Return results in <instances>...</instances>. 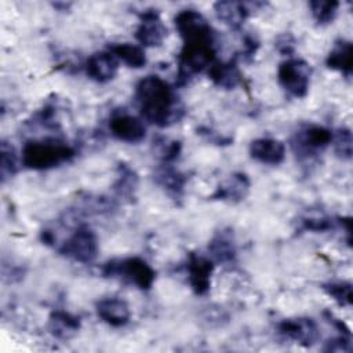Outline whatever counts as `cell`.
Instances as JSON below:
<instances>
[{
    "mask_svg": "<svg viewBox=\"0 0 353 353\" xmlns=\"http://www.w3.org/2000/svg\"><path fill=\"white\" fill-rule=\"evenodd\" d=\"M135 101L142 119L160 128L178 123L185 114L174 88L156 74L145 76L137 83Z\"/></svg>",
    "mask_w": 353,
    "mask_h": 353,
    "instance_id": "6da1fadb",
    "label": "cell"
},
{
    "mask_svg": "<svg viewBox=\"0 0 353 353\" xmlns=\"http://www.w3.org/2000/svg\"><path fill=\"white\" fill-rule=\"evenodd\" d=\"M76 156V149L57 138L32 139L22 148L21 161L25 168L43 171L69 163Z\"/></svg>",
    "mask_w": 353,
    "mask_h": 353,
    "instance_id": "7a4b0ae2",
    "label": "cell"
},
{
    "mask_svg": "<svg viewBox=\"0 0 353 353\" xmlns=\"http://www.w3.org/2000/svg\"><path fill=\"white\" fill-rule=\"evenodd\" d=\"M102 274L105 277L120 279L142 291L150 290L156 280L154 269L139 256L108 261L102 266Z\"/></svg>",
    "mask_w": 353,
    "mask_h": 353,
    "instance_id": "3957f363",
    "label": "cell"
},
{
    "mask_svg": "<svg viewBox=\"0 0 353 353\" xmlns=\"http://www.w3.org/2000/svg\"><path fill=\"white\" fill-rule=\"evenodd\" d=\"M215 61V44L189 43L183 44L178 57L176 85L188 84L194 74L208 69Z\"/></svg>",
    "mask_w": 353,
    "mask_h": 353,
    "instance_id": "277c9868",
    "label": "cell"
},
{
    "mask_svg": "<svg viewBox=\"0 0 353 353\" xmlns=\"http://www.w3.org/2000/svg\"><path fill=\"white\" fill-rule=\"evenodd\" d=\"M98 250V237L95 232L87 225H79L58 248L62 256L84 265L95 261Z\"/></svg>",
    "mask_w": 353,
    "mask_h": 353,
    "instance_id": "5b68a950",
    "label": "cell"
},
{
    "mask_svg": "<svg viewBox=\"0 0 353 353\" xmlns=\"http://www.w3.org/2000/svg\"><path fill=\"white\" fill-rule=\"evenodd\" d=\"M312 68L301 58H287L279 65L277 80L281 88L294 98H305L309 92Z\"/></svg>",
    "mask_w": 353,
    "mask_h": 353,
    "instance_id": "8992f818",
    "label": "cell"
},
{
    "mask_svg": "<svg viewBox=\"0 0 353 353\" xmlns=\"http://www.w3.org/2000/svg\"><path fill=\"white\" fill-rule=\"evenodd\" d=\"M175 28L183 41V44L189 43H205L215 44V34L205 19V17L197 10L186 8L181 10L174 18Z\"/></svg>",
    "mask_w": 353,
    "mask_h": 353,
    "instance_id": "52a82bcc",
    "label": "cell"
},
{
    "mask_svg": "<svg viewBox=\"0 0 353 353\" xmlns=\"http://www.w3.org/2000/svg\"><path fill=\"white\" fill-rule=\"evenodd\" d=\"M332 131L319 124H303L291 139V148L299 157L309 159L320 154L331 145Z\"/></svg>",
    "mask_w": 353,
    "mask_h": 353,
    "instance_id": "ba28073f",
    "label": "cell"
},
{
    "mask_svg": "<svg viewBox=\"0 0 353 353\" xmlns=\"http://www.w3.org/2000/svg\"><path fill=\"white\" fill-rule=\"evenodd\" d=\"M110 135L121 142L138 143L146 137V127L142 119L127 112H113L109 119Z\"/></svg>",
    "mask_w": 353,
    "mask_h": 353,
    "instance_id": "9c48e42d",
    "label": "cell"
},
{
    "mask_svg": "<svg viewBox=\"0 0 353 353\" xmlns=\"http://www.w3.org/2000/svg\"><path fill=\"white\" fill-rule=\"evenodd\" d=\"M277 331L281 336L302 346L314 345L320 336L319 327L310 317L284 319L277 324Z\"/></svg>",
    "mask_w": 353,
    "mask_h": 353,
    "instance_id": "30bf717a",
    "label": "cell"
},
{
    "mask_svg": "<svg viewBox=\"0 0 353 353\" xmlns=\"http://www.w3.org/2000/svg\"><path fill=\"white\" fill-rule=\"evenodd\" d=\"M167 26L163 23L160 14L148 8L141 12L139 23L135 30V39L141 47H159L167 37Z\"/></svg>",
    "mask_w": 353,
    "mask_h": 353,
    "instance_id": "8fae6325",
    "label": "cell"
},
{
    "mask_svg": "<svg viewBox=\"0 0 353 353\" xmlns=\"http://www.w3.org/2000/svg\"><path fill=\"white\" fill-rule=\"evenodd\" d=\"M214 262L204 255L190 252L186 262L188 281L196 295H205L211 288Z\"/></svg>",
    "mask_w": 353,
    "mask_h": 353,
    "instance_id": "7c38bea8",
    "label": "cell"
},
{
    "mask_svg": "<svg viewBox=\"0 0 353 353\" xmlns=\"http://www.w3.org/2000/svg\"><path fill=\"white\" fill-rule=\"evenodd\" d=\"M208 258L218 265H232L237 258L234 234L230 228L216 230L208 243Z\"/></svg>",
    "mask_w": 353,
    "mask_h": 353,
    "instance_id": "4fadbf2b",
    "label": "cell"
},
{
    "mask_svg": "<svg viewBox=\"0 0 353 353\" xmlns=\"http://www.w3.org/2000/svg\"><path fill=\"white\" fill-rule=\"evenodd\" d=\"M84 69L91 80L103 84L116 77L119 70V61L109 50L98 51L88 57Z\"/></svg>",
    "mask_w": 353,
    "mask_h": 353,
    "instance_id": "5bb4252c",
    "label": "cell"
},
{
    "mask_svg": "<svg viewBox=\"0 0 353 353\" xmlns=\"http://www.w3.org/2000/svg\"><path fill=\"white\" fill-rule=\"evenodd\" d=\"M251 159L266 165H279L285 159V146L280 139L262 137L251 141L248 148Z\"/></svg>",
    "mask_w": 353,
    "mask_h": 353,
    "instance_id": "9a60e30c",
    "label": "cell"
},
{
    "mask_svg": "<svg viewBox=\"0 0 353 353\" xmlns=\"http://www.w3.org/2000/svg\"><path fill=\"white\" fill-rule=\"evenodd\" d=\"M262 3H241V1H230V0H225V1H216L214 4V11L216 18L225 23L226 26H229L233 30H239L245 19L250 17L252 7H258Z\"/></svg>",
    "mask_w": 353,
    "mask_h": 353,
    "instance_id": "2e32d148",
    "label": "cell"
},
{
    "mask_svg": "<svg viewBox=\"0 0 353 353\" xmlns=\"http://www.w3.org/2000/svg\"><path fill=\"white\" fill-rule=\"evenodd\" d=\"M153 181L174 200H179L183 196L188 176L172 163H161L153 172Z\"/></svg>",
    "mask_w": 353,
    "mask_h": 353,
    "instance_id": "e0dca14e",
    "label": "cell"
},
{
    "mask_svg": "<svg viewBox=\"0 0 353 353\" xmlns=\"http://www.w3.org/2000/svg\"><path fill=\"white\" fill-rule=\"evenodd\" d=\"M95 310L98 317L110 327H124L131 317L128 303L119 296H108L97 302Z\"/></svg>",
    "mask_w": 353,
    "mask_h": 353,
    "instance_id": "ac0fdd59",
    "label": "cell"
},
{
    "mask_svg": "<svg viewBox=\"0 0 353 353\" xmlns=\"http://www.w3.org/2000/svg\"><path fill=\"white\" fill-rule=\"evenodd\" d=\"M250 179L244 172H234L214 190L210 199L232 204L240 203L247 197L250 192Z\"/></svg>",
    "mask_w": 353,
    "mask_h": 353,
    "instance_id": "d6986e66",
    "label": "cell"
},
{
    "mask_svg": "<svg viewBox=\"0 0 353 353\" xmlns=\"http://www.w3.org/2000/svg\"><path fill=\"white\" fill-rule=\"evenodd\" d=\"M208 79L219 88L233 90L241 83V73L237 65V57L229 61H214L207 69Z\"/></svg>",
    "mask_w": 353,
    "mask_h": 353,
    "instance_id": "ffe728a7",
    "label": "cell"
},
{
    "mask_svg": "<svg viewBox=\"0 0 353 353\" xmlns=\"http://www.w3.org/2000/svg\"><path fill=\"white\" fill-rule=\"evenodd\" d=\"M47 327L50 334L54 338L61 341H68L79 332L81 327V321L77 316L72 314L70 312L57 309L51 312Z\"/></svg>",
    "mask_w": 353,
    "mask_h": 353,
    "instance_id": "44dd1931",
    "label": "cell"
},
{
    "mask_svg": "<svg viewBox=\"0 0 353 353\" xmlns=\"http://www.w3.org/2000/svg\"><path fill=\"white\" fill-rule=\"evenodd\" d=\"M325 65L328 69L342 73L345 77H350L353 73V46L352 41L339 39L330 50Z\"/></svg>",
    "mask_w": 353,
    "mask_h": 353,
    "instance_id": "7402d4cb",
    "label": "cell"
},
{
    "mask_svg": "<svg viewBox=\"0 0 353 353\" xmlns=\"http://www.w3.org/2000/svg\"><path fill=\"white\" fill-rule=\"evenodd\" d=\"M138 189V174L125 163H119L113 192L119 199L132 201Z\"/></svg>",
    "mask_w": 353,
    "mask_h": 353,
    "instance_id": "603a6c76",
    "label": "cell"
},
{
    "mask_svg": "<svg viewBox=\"0 0 353 353\" xmlns=\"http://www.w3.org/2000/svg\"><path fill=\"white\" fill-rule=\"evenodd\" d=\"M108 50L117 58V61L123 62L128 68L141 69L146 65L145 50L132 43H113L108 47Z\"/></svg>",
    "mask_w": 353,
    "mask_h": 353,
    "instance_id": "cb8c5ba5",
    "label": "cell"
},
{
    "mask_svg": "<svg viewBox=\"0 0 353 353\" xmlns=\"http://www.w3.org/2000/svg\"><path fill=\"white\" fill-rule=\"evenodd\" d=\"M321 288L339 306H345V307H350L352 306V302H353V287H352L350 281L334 280V281L324 283Z\"/></svg>",
    "mask_w": 353,
    "mask_h": 353,
    "instance_id": "d4e9b609",
    "label": "cell"
},
{
    "mask_svg": "<svg viewBox=\"0 0 353 353\" xmlns=\"http://www.w3.org/2000/svg\"><path fill=\"white\" fill-rule=\"evenodd\" d=\"M338 218H331L325 214H306L299 219V229L313 233L330 232L335 228Z\"/></svg>",
    "mask_w": 353,
    "mask_h": 353,
    "instance_id": "484cf974",
    "label": "cell"
},
{
    "mask_svg": "<svg viewBox=\"0 0 353 353\" xmlns=\"http://www.w3.org/2000/svg\"><path fill=\"white\" fill-rule=\"evenodd\" d=\"M153 148L156 156L161 160V163H174L182 152L181 141L170 139L165 137H157L156 139H153Z\"/></svg>",
    "mask_w": 353,
    "mask_h": 353,
    "instance_id": "4316f807",
    "label": "cell"
},
{
    "mask_svg": "<svg viewBox=\"0 0 353 353\" xmlns=\"http://www.w3.org/2000/svg\"><path fill=\"white\" fill-rule=\"evenodd\" d=\"M310 12L313 19L317 22L320 26H325L328 23H332V21L336 17L339 3L338 1H323V0H314L309 3Z\"/></svg>",
    "mask_w": 353,
    "mask_h": 353,
    "instance_id": "83f0119b",
    "label": "cell"
},
{
    "mask_svg": "<svg viewBox=\"0 0 353 353\" xmlns=\"http://www.w3.org/2000/svg\"><path fill=\"white\" fill-rule=\"evenodd\" d=\"M331 145L334 148L335 154L342 160H350L353 153V137L350 128L342 127L332 132Z\"/></svg>",
    "mask_w": 353,
    "mask_h": 353,
    "instance_id": "f1b7e54d",
    "label": "cell"
},
{
    "mask_svg": "<svg viewBox=\"0 0 353 353\" xmlns=\"http://www.w3.org/2000/svg\"><path fill=\"white\" fill-rule=\"evenodd\" d=\"M18 171V159L15 150L6 141L0 145V175L1 181L6 182L7 178H11Z\"/></svg>",
    "mask_w": 353,
    "mask_h": 353,
    "instance_id": "f546056e",
    "label": "cell"
},
{
    "mask_svg": "<svg viewBox=\"0 0 353 353\" xmlns=\"http://www.w3.org/2000/svg\"><path fill=\"white\" fill-rule=\"evenodd\" d=\"M34 119L43 127L47 128H57L58 127V119H57V106L54 102H47L43 105V108L36 113Z\"/></svg>",
    "mask_w": 353,
    "mask_h": 353,
    "instance_id": "4dcf8cb0",
    "label": "cell"
},
{
    "mask_svg": "<svg viewBox=\"0 0 353 353\" xmlns=\"http://www.w3.org/2000/svg\"><path fill=\"white\" fill-rule=\"evenodd\" d=\"M324 352H352V336L349 335H339L325 342Z\"/></svg>",
    "mask_w": 353,
    "mask_h": 353,
    "instance_id": "1f68e13d",
    "label": "cell"
},
{
    "mask_svg": "<svg viewBox=\"0 0 353 353\" xmlns=\"http://www.w3.org/2000/svg\"><path fill=\"white\" fill-rule=\"evenodd\" d=\"M197 134L201 135L204 139H207L208 142L211 143H215V145H230L232 143V138L230 137H223L222 134L216 132V131H212L211 128L208 127H200L197 128Z\"/></svg>",
    "mask_w": 353,
    "mask_h": 353,
    "instance_id": "d6a6232c",
    "label": "cell"
},
{
    "mask_svg": "<svg viewBox=\"0 0 353 353\" xmlns=\"http://www.w3.org/2000/svg\"><path fill=\"white\" fill-rule=\"evenodd\" d=\"M258 48H259V41L256 40V37L252 34H245L244 40H243L241 58L244 61H251L255 57Z\"/></svg>",
    "mask_w": 353,
    "mask_h": 353,
    "instance_id": "836d02e7",
    "label": "cell"
},
{
    "mask_svg": "<svg viewBox=\"0 0 353 353\" xmlns=\"http://www.w3.org/2000/svg\"><path fill=\"white\" fill-rule=\"evenodd\" d=\"M276 47L277 50L284 54V55H291L295 50V40L294 37L290 34V33H285V34H281L277 41H276Z\"/></svg>",
    "mask_w": 353,
    "mask_h": 353,
    "instance_id": "e575fe53",
    "label": "cell"
},
{
    "mask_svg": "<svg viewBox=\"0 0 353 353\" xmlns=\"http://www.w3.org/2000/svg\"><path fill=\"white\" fill-rule=\"evenodd\" d=\"M323 316H324V319H325L334 328H336L342 335H349V336H352V332H350L349 327H347L342 320H339L338 317H335L330 310H325V312L323 313Z\"/></svg>",
    "mask_w": 353,
    "mask_h": 353,
    "instance_id": "d590c367",
    "label": "cell"
}]
</instances>
